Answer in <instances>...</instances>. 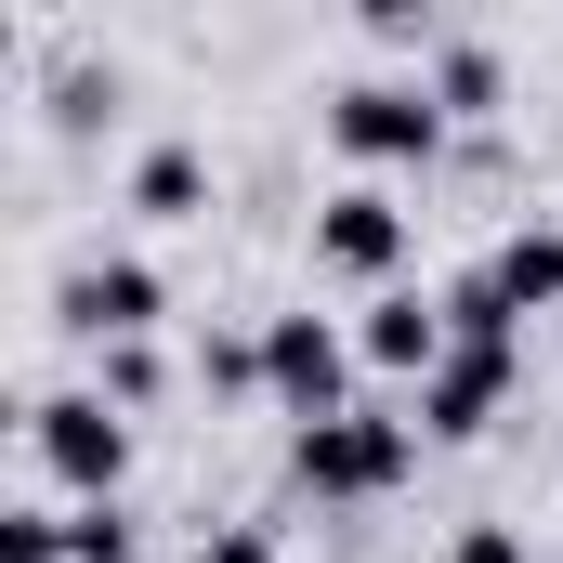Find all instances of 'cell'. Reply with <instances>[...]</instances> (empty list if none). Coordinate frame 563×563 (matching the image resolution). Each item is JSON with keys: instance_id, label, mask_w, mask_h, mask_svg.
Wrapping results in <instances>:
<instances>
[{"instance_id": "obj_11", "label": "cell", "mask_w": 563, "mask_h": 563, "mask_svg": "<svg viewBox=\"0 0 563 563\" xmlns=\"http://www.w3.org/2000/svg\"><path fill=\"white\" fill-rule=\"evenodd\" d=\"M525 314H511V288H498V263H472V276H445V341H511Z\"/></svg>"}, {"instance_id": "obj_1", "label": "cell", "mask_w": 563, "mask_h": 563, "mask_svg": "<svg viewBox=\"0 0 563 563\" xmlns=\"http://www.w3.org/2000/svg\"><path fill=\"white\" fill-rule=\"evenodd\" d=\"M407 472H420V420H394V407H354V420L288 432V485L328 498V511H367V498H394Z\"/></svg>"}, {"instance_id": "obj_7", "label": "cell", "mask_w": 563, "mask_h": 563, "mask_svg": "<svg viewBox=\"0 0 563 563\" xmlns=\"http://www.w3.org/2000/svg\"><path fill=\"white\" fill-rule=\"evenodd\" d=\"M79 341H144L157 314H170V276L157 263H92V276H66V301H53Z\"/></svg>"}, {"instance_id": "obj_2", "label": "cell", "mask_w": 563, "mask_h": 563, "mask_svg": "<svg viewBox=\"0 0 563 563\" xmlns=\"http://www.w3.org/2000/svg\"><path fill=\"white\" fill-rule=\"evenodd\" d=\"M328 144L367 157V170H432L445 157V106H432V79H341L328 92Z\"/></svg>"}, {"instance_id": "obj_14", "label": "cell", "mask_w": 563, "mask_h": 563, "mask_svg": "<svg viewBox=\"0 0 563 563\" xmlns=\"http://www.w3.org/2000/svg\"><path fill=\"white\" fill-rule=\"evenodd\" d=\"M92 394H106V407L132 420L144 394H157V341H106V380H92Z\"/></svg>"}, {"instance_id": "obj_16", "label": "cell", "mask_w": 563, "mask_h": 563, "mask_svg": "<svg viewBox=\"0 0 563 563\" xmlns=\"http://www.w3.org/2000/svg\"><path fill=\"white\" fill-rule=\"evenodd\" d=\"M445 563H538V551H525V525H459Z\"/></svg>"}, {"instance_id": "obj_9", "label": "cell", "mask_w": 563, "mask_h": 563, "mask_svg": "<svg viewBox=\"0 0 563 563\" xmlns=\"http://www.w3.org/2000/svg\"><path fill=\"white\" fill-rule=\"evenodd\" d=\"M132 210L144 223H197V210H210V157H197V144H144L132 157Z\"/></svg>"}, {"instance_id": "obj_12", "label": "cell", "mask_w": 563, "mask_h": 563, "mask_svg": "<svg viewBox=\"0 0 563 563\" xmlns=\"http://www.w3.org/2000/svg\"><path fill=\"white\" fill-rule=\"evenodd\" d=\"M432 106H445V119H485V106H498V53H485V40H445V53H432Z\"/></svg>"}, {"instance_id": "obj_15", "label": "cell", "mask_w": 563, "mask_h": 563, "mask_svg": "<svg viewBox=\"0 0 563 563\" xmlns=\"http://www.w3.org/2000/svg\"><path fill=\"white\" fill-rule=\"evenodd\" d=\"M0 563H66V511H0Z\"/></svg>"}, {"instance_id": "obj_10", "label": "cell", "mask_w": 563, "mask_h": 563, "mask_svg": "<svg viewBox=\"0 0 563 563\" xmlns=\"http://www.w3.org/2000/svg\"><path fill=\"white\" fill-rule=\"evenodd\" d=\"M498 263V288H511V314H551L563 301V223H525L511 250H485Z\"/></svg>"}, {"instance_id": "obj_6", "label": "cell", "mask_w": 563, "mask_h": 563, "mask_svg": "<svg viewBox=\"0 0 563 563\" xmlns=\"http://www.w3.org/2000/svg\"><path fill=\"white\" fill-rule=\"evenodd\" d=\"M511 380H525V354H511V341H459V354L420 380V432H432V445H472V432L511 407Z\"/></svg>"}, {"instance_id": "obj_17", "label": "cell", "mask_w": 563, "mask_h": 563, "mask_svg": "<svg viewBox=\"0 0 563 563\" xmlns=\"http://www.w3.org/2000/svg\"><path fill=\"white\" fill-rule=\"evenodd\" d=\"M197 563H276V538H263V525H210V551Z\"/></svg>"}, {"instance_id": "obj_13", "label": "cell", "mask_w": 563, "mask_h": 563, "mask_svg": "<svg viewBox=\"0 0 563 563\" xmlns=\"http://www.w3.org/2000/svg\"><path fill=\"white\" fill-rule=\"evenodd\" d=\"M66 563H144V551H132V511H119V498L66 511Z\"/></svg>"}, {"instance_id": "obj_8", "label": "cell", "mask_w": 563, "mask_h": 563, "mask_svg": "<svg viewBox=\"0 0 563 563\" xmlns=\"http://www.w3.org/2000/svg\"><path fill=\"white\" fill-rule=\"evenodd\" d=\"M354 354L367 367H394V380H432L459 341H445V301H420V288H380L367 314H354Z\"/></svg>"}, {"instance_id": "obj_4", "label": "cell", "mask_w": 563, "mask_h": 563, "mask_svg": "<svg viewBox=\"0 0 563 563\" xmlns=\"http://www.w3.org/2000/svg\"><path fill=\"white\" fill-rule=\"evenodd\" d=\"M263 394H276L288 420H354V341L328 328V314H276L263 328Z\"/></svg>"}, {"instance_id": "obj_3", "label": "cell", "mask_w": 563, "mask_h": 563, "mask_svg": "<svg viewBox=\"0 0 563 563\" xmlns=\"http://www.w3.org/2000/svg\"><path fill=\"white\" fill-rule=\"evenodd\" d=\"M26 445H40V472L92 511V498H119V472H132V420L106 407V394H40L26 407Z\"/></svg>"}, {"instance_id": "obj_5", "label": "cell", "mask_w": 563, "mask_h": 563, "mask_svg": "<svg viewBox=\"0 0 563 563\" xmlns=\"http://www.w3.org/2000/svg\"><path fill=\"white\" fill-rule=\"evenodd\" d=\"M314 263H328V276H354L367 301H380L394 263H407V210H394L380 184H341V197L314 210Z\"/></svg>"}]
</instances>
